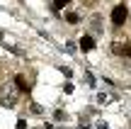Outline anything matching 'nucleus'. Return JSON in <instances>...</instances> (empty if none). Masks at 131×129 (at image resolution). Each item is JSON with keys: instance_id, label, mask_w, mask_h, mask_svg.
I'll return each instance as SVG.
<instances>
[{"instance_id": "f257e3e1", "label": "nucleus", "mask_w": 131, "mask_h": 129, "mask_svg": "<svg viewBox=\"0 0 131 129\" xmlns=\"http://www.w3.org/2000/svg\"><path fill=\"white\" fill-rule=\"evenodd\" d=\"M17 97H19V93H17V88H15V83H5V85L0 88V105L12 107L15 102H17Z\"/></svg>"}, {"instance_id": "f03ea898", "label": "nucleus", "mask_w": 131, "mask_h": 129, "mask_svg": "<svg viewBox=\"0 0 131 129\" xmlns=\"http://www.w3.org/2000/svg\"><path fill=\"white\" fill-rule=\"evenodd\" d=\"M126 15H129L126 5H117V7L112 10V22H114V27H122V24L126 22Z\"/></svg>"}, {"instance_id": "7ed1b4c3", "label": "nucleus", "mask_w": 131, "mask_h": 129, "mask_svg": "<svg viewBox=\"0 0 131 129\" xmlns=\"http://www.w3.org/2000/svg\"><path fill=\"white\" fill-rule=\"evenodd\" d=\"M92 46H95V39L90 37V34H85V37L80 39V49H83V51H90Z\"/></svg>"}, {"instance_id": "20e7f679", "label": "nucleus", "mask_w": 131, "mask_h": 129, "mask_svg": "<svg viewBox=\"0 0 131 129\" xmlns=\"http://www.w3.org/2000/svg\"><path fill=\"white\" fill-rule=\"evenodd\" d=\"M15 88H17L19 93H27L29 90V83L24 81V76H17V78H15Z\"/></svg>"}, {"instance_id": "39448f33", "label": "nucleus", "mask_w": 131, "mask_h": 129, "mask_svg": "<svg viewBox=\"0 0 131 129\" xmlns=\"http://www.w3.org/2000/svg\"><path fill=\"white\" fill-rule=\"evenodd\" d=\"M66 17H68V22H70V24H78V22H80L78 12H68V15H66Z\"/></svg>"}, {"instance_id": "423d86ee", "label": "nucleus", "mask_w": 131, "mask_h": 129, "mask_svg": "<svg viewBox=\"0 0 131 129\" xmlns=\"http://www.w3.org/2000/svg\"><path fill=\"white\" fill-rule=\"evenodd\" d=\"M68 3H70V0H53V7H56V10H61V7H66Z\"/></svg>"}]
</instances>
